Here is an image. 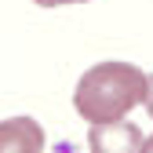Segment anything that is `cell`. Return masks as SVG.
<instances>
[{
    "label": "cell",
    "mask_w": 153,
    "mask_h": 153,
    "mask_svg": "<svg viewBox=\"0 0 153 153\" xmlns=\"http://www.w3.org/2000/svg\"><path fill=\"white\" fill-rule=\"evenodd\" d=\"M40 149H44V131L33 117L0 120V153H40Z\"/></svg>",
    "instance_id": "3"
},
{
    "label": "cell",
    "mask_w": 153,
    "mask_h": 153,
    "mask_svg": "<svg viewBox=\"0 0 153 153\" xmlns=\"http://www.w3.org/2000/svg\"><path fill=\"white\" fill-rule=\"evenodd\" d=\"M40 7H62V4H88V0H33Z\"/></svg>",
    "instance_id": "4"
},
{
    "label": "cell",
    "mask_w": 153,
    "mask_h": 153,
    "mask_svg": "<svg viewBox=\"0 0 153 153\" xmlns=\"http://www.w3.org/2000/svg\"><path fill=\"white\" fill-rule=\"evenodd\" d=\"M88 146L95 153H135V149H142V131L135 124H128L124 117L106 120V124H91Z\"/></svg>",
    "instance_id": "2"
},
{
    "label": "cell",
    "mask_w": 153,
    "mask_h": 153,
    "mask_svg": "<svg viewBox=\"0 0 153 153\" xmlns=\"http://www.w3.org/2000/svg\"><path fill=\"white\" fill-rule=\"evenodd\" d=\"M149 76L131 62H99L91 66L73 91V106L88 124H106L128 117L135 106L146 102Z\"/></svg>",
    "instance_id": "1"
},
{
    "label": "cell",
    "mask_w": 153,
    "mask_h": 153,
    "mask_svg": "<svg viewBox=\"0 0 153 153\" xmlns=\"http://www.w3.org/2000/svg\"><path fill=\"white\" fill-rule=\"evenodd\" d=\"M146 109H149V117H153V76H149V91H146Z\"/></svg>",
    "instance_id": "5"
}]
</instances>
